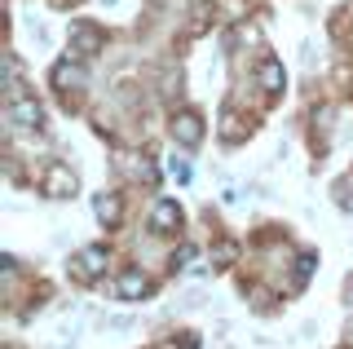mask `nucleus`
<instances>
[{"label": "nucleus", "instance_id": "nucleus-1", "mask_svg": "<svg viewBox=\"0 0 353 349\" xmlns=\"http://www.w3.org/2000/svg\"><path fill=\"white\" fill-rule=\"evenodd\" d=\"M5 119H9V124H14V128H40V124H44V111H40V102H36V97H31L27 89H22L18 80L9 84Z\"/></svg>", "mask_w": 353, "mask_h": 349}, {"label": "nucleus", "instance_id": "nucleus-2", "mask_svg": "<svg viewBox=\"0 0 353 349\" xmlns=\"http://www.w3.org/2000/svg\"><path fill=\"white\" fill-rule=\"evenodd\" d=\"M106 261H110V252L102 243H88V248H80V252L71 257V275L80 279V283H97L106 275Z\"/></svg>", "mask_w": 353, "mask_h": 349}, {"label": "nucleus", "instance_id": "nucleus-3", "mask_svg": "<svg viewBox=\"0 0 353 349\" xmlns=\"http://www.w3.org/2000/svg\"><path fill=\"white\" fill-rule=\"evenodd\" d=\"M40 190L49 195V199H71V195L80 190V181H75V172L66 168L62 159H53L49 168H44V181H40Z\"/></svg>", "mask_w": 353, "mask_h": 349}, {"label": "nucleus", "instance_id": "nucleus-4", "mask_svg": "<svg viewBox=\"0 0 353 349\" xmlns=\"http://www.w3.org/2000/svg\"><path fill=\"white\" fill-rule=\"evenodd\" d=\"M49 84H53V89H80V84H88V67H84V58H62V62H53Z\"/></svg>", "mask_w": 353, "mask_h": 349}, {"label": "nucleus", "instance_id": "nucleus-5", "mask_svg": "<svg viewBox=\"0 0 353 349\" xmlns=\"http://www.w3.org/2000/svg\"><path fill=\"white\" fill-rule=\"evenodd\" d=\"M102 45H106L102 27H93V23H71V53H75V58H93Z\"/></svg>", "mask_w": 353, "mask_h": 349}, {"label": "nucleus", "instance_id": "nucleus-6", "mask_svg": "<svg viewBox=\"0 0 353 349\" xmlns=\"http://www.w3.org/2000/svg\"><path fill=\"white\" fill-rule=\"evenodd\" d=\"M172 141L176 146H199L203 141V115H194V111H181V115H172Z\"/></svg>", "mask_w": 353, "mask_h": 349}, {"label": "nucleus", "instance_id": "nucleus-7", "mask_svg": "<svg viewBox=\"0 0 353 349\" xmlns=\"http://www.w3.org/2000/svg\"><path fill=\"white\" fill-rule=\"evenodd\" d=\"M176 226H181V208H176V199H159L150 208V230L154 235H176Z\"/></svg>", "mask_w": 353, "mask_h": 349}, {"label": "nucleus", "instance_id": "nucleus-8", "mask_svg": "<svg viewBox=\"0 0 353 349\" xmlns=\"http://www.w3.org/2000/svg\"><path fill=\"white\" fill-rule=\"evenodd\" d=\"M256 84L270 97H279L287 89V71H283V62L279 58H261V67H256Z\"/></svg>", "mask_w": 353, "mask_h": 349}, {"label": "nucleus", "instance_id": "nucleus-9", "mask_svg": "<svg viewBox=\"0 0 353 349\" xmlns=\"http://www.w3.org/2000/svg\"><path fill=\"white\" fill-rule=\"evenodd\" d=\"M115 297L119 301H146L150 297V279L141 275V270H124L119 283H115Z\"/></svg>", "mask_w": 353, "mask_h": 349}, {"label": "nucleus", "instance_id": "nucleus-10", "mask_svg": "<svg viewBox=\"0 0 353 349\" xmlns=\"http://www.w3.org/2000/svg\"><path fill=\"white\" fill-rule=\"evenodd\" d=\"M93 212H97V221H102V226H119V217H124V203H119L115 190H102V195L93 199Z\"/></svg>", "mask_w": 353, "mask_h": 349}, {"label": "nucleus", "instance_id": "nucleus-11", "mask_svg": "<svg viewBox=\"0 0 353 349\" xmlns=\"http://www.w3.org/2000/svg\"><path fill=\"white\" fill-rule=\"evenodd\" d=\"M314 266H318V257H314V252L296 257V288H305V283H309V275H314Z\"/></svg>", "mask_w": 353, "mask_h": 349}, {"label": "nucleus", "instance_id": "nucleus-12", "mask_svg": "<svg viewBox=\"0 0 353 349\" xmlns=\"http://www.w3.org/2000/svg\"><path fill=\"white\" fill-rule=\"evenodd\" d=\"M190 36H199V31H203L208 27V0H194V5H190Z\"/></svg>", "mask_w": 353, "mask_h": 349}, {"label": "nucleus", "instance_id": "nucleus-13", "mask_svg": "<svg viewBox=\"0 0 353 349\" xmlns=\"http://www.w3.org/2000/svg\"><path fill=\"white\" fill-rule=\"evenodd\" d=\"M221 137H225V141H239V137H243V124H239V115H234V111H225V124H221Z\"/></svg>", "mask_w": 353, "mask_h": 349}, {"label": "nucleus", "instance_id": "nucleus-14", "mask_svg": "<svg viewBox=\"0 0 353 349\" xmlns=\"http://www.w3.org/2000/svg\"><path fill=\"white\" fill-rule=\"evenodd\" d=\"M168 172H172L176 181H190V163H185V159H176V155H168Z\"/></svg>", "mask_w": 353, "mask_h": 349}, {"label": "nucleus", "instance_id": "nucleus-15", "mask_svg": "<svg viewBox=\"0 0 353 349\" xmlns=\"http://www.w3.org/2000/svg\"><path fill=\"white\" fill-rule=\"evenodd\" d=\"M172 261H176V266H190V261H194V248H190V243H185V248H181V252H176Z\"/></svg>", "mask_w": 353, "mask_h": 349}]
</instances>
